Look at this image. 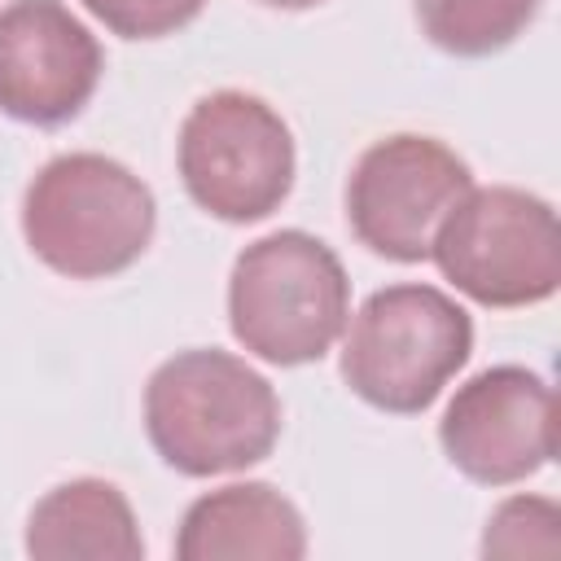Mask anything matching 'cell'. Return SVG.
Segmentation results:
<instances>
[{"instance_id":"obj_1","label":"cell","mask_w":561,"mask_h":561,"mask_svg":"<svg viewBox=\"0 0 561 561\" xmlns=\"http://www.w3.org/2000/svg\"><path fill=\"white\" fill-rule=\"evenodd\" d=\"M145 430L158 456L188 478L237 473L276 447L280 399L245 359L184 351L149 377Z\"/></svg>"},{"instance_id":"obj_2","label":"cell","mask_w":561,"mask_h":561,"mask_svg":"<svg viewBox=\"0 0 561 561\" xmlns=\"http://www.w3.org/2000/svg\"><path fill=\"white\" fill-rule=\"evenodd\" d=\"M26 245L70 280L131 267L153 237V193L105 153L53 158L22 197Z\"/></svg>"},{"instance_id":"obj_3","label":"cell","mask_w":561,"mask_h":561,"mask_svg":"<svg viewBox=\"0 0 561 561\" xmlns=\"http://www.w3.org/2000/svg\"><path fill=\"white\" fill-rule=\"evenodd\" d=\"M351 307V280L337 254L289 228L245 245L228 280V320L245 351L267 364H311L320 359Z\"/></svg>"},{"instance_id":"obj_4","label":"cell","mask_w":561,"mask_h":561,"mask_svg":"<svg viewBox=\"0 0 561 561\" xmlns=\"http://www.w3.org/2000/svg\"><path fill=\"white\" fill-rule=\"evenodd\" d=\"M473 324L460 302L434 285L377 289L342 346L346 386L381 412H421L465 368Z\"/></svg>"},{"instance_id":"obj_5","label":"cell","mask_w":561,"mask_h":561,"mask_svg":"<svg viewBox=\"0 0 561 561\" xmlns=\"http://www.w3.org/2000/svg\"><path fill=\"white\" fill-rule=\"evenodd\" d=\"M438 272L482 307L552 298L561 280V228L543 197L508 184L469 188L434 232Z\"/></svg>"},{"instance_id":"obj_6","label":"cell","mask_w":561,"mask_h":561,"mask_svg":"<svg viewBox=\"0 0 561 561\" xmlns=\"http://www.w3.org/2000/svg\"><path fill=\"white\" fill-rule=\"evenodd\" d=\"M180 175L188 197L228 224L272 215L294 184L285 118L250 92L202 96L180 127Z\"/></svg>"},{"instance_id":"obj_7","label":"cell","mask_w":561,"mask_h":561,"mask_svg":"<svg viewBox=\"0 0 561 561\" xmlns=\"http://www.w3.org/2000/svg\"><path fill=\"white\" fill-rule=\"evenodd\" d=\"M473 188L465 158L430 136H386L368 145L346 184V219L355 237L394 259L421 263L447 210Z\"/></svg>"},{"instance_id":"obj_8","label":"cell","mask_w":561,"mask_h":561,"mask_svg":"<svg viewBox=\"0 0 561 561\" xmlns=\"http://www.w3.org/2000/svg\"><path fill=\"white\" fill-rule=\"evenodd\" d=\"M438 438L447 460L473 482H522L557 451V399L539 373L500 364L456 390Z\"/></svg>"},{"instance_id":"obj_9","label":"cell","mask_w":561,"mask_h":561,"mask_svg":"<svg viewBox=\"0 0 561 561\" xmlns=\"http://www.w3.org/2000/svg\"><path fill=\"white\" fill-rule=\"evenodd\" d=\"M101 44L61 0H13L0 9V110L57 127L101 83Z\"/></svg>"},{"instance_id":"obj_10","label":"cell","mask_w":561,"mask_h":561,"mask_svg":"<svg viewBox=\"0 0 561 561\" xmlns=\"http://www.w3.org/2000/svg\"><path fill=\"white\" fill-rule=\"evenodd\" d=\"M307 530L298 508L267 482H237L202 495L175 539L180 561H298Z\"/></svg>"},{"instance_id":"obj_11","label":"cell","mask_w":561,"mask_h":561,"mask_svg":"<svg viewBox=\"0 0 561 561\" xmlns=\"http://www.w3.org/2000/svg\"><path fill=\"white\" fill-rule=\"evenodd\" d=\"M26 552L39 561H136L145 539L114 482L75 478L35 504Z\"/></svg>"},{"instance_id":"obj_12","label":"cell","mask_w":561,"mask_h":561,"mask_svg":"<svg viewBox=\"0 0 561 561\" xmlns=\"http://www.w3.org/2000/svg\"><path fill=\"white\" fill-rule=\"evenodd\" d=\"M543 0H416V22L443 53L486 57L513 44Z\"/></svg>"},{"instance_id":"obj_13","label":"cell","mask_w":561,"mask_h":561,"mask_svg":"<svg viewBox=\"0 0 561 561\" xmlns=\"http://www.w3.org/2000/svg\"><path fill=\"white\" fill-rule=\"evenodd\" d=\"M561 513L552 500L517 495L504 500L486 526V557H557L561 552Z\"/></svg>"},{"instance_id":"obj_14","label":"cell","mask_w":561,"mask_h":561,"mask_svg":"<svg viewBox=\"0 0 561 561\" xmlns=\"http://www.w3.org/2000/svg\"><path fill=\"white\" fill-rule=\"evenodd\" d=\"M83 4L88 13H96L110 31L127 39H158L193 22L206 0H83Z\"/></svg>"},{"instance_id":"obj_15","label":"cell","mask_w":561,"mask_h":561,"mask_svg":"<svg viewBox=\"0 0 561 561\" xmlns=\"http://www.w3.org/2000/svg\"><path fill=\"white\" fill-rule=\"evenodd\" d=\"M259 4H272V9H311L320 0H259Z\"/></svg>"}]
</instances>
